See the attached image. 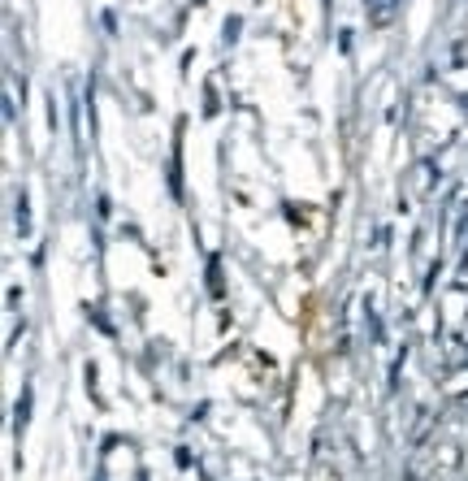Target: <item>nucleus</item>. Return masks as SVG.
I'll return each instance as SVG.
<instances>
[{
    "label": "nucleus",
    "instance_id": "f257e3e1",
    "mask_svg": "<svg viewBox=\"0 0 468 481\" xmlns=\"http://www.w3.org/2000/svg\"><path fill=\"white\" fill-rule=\"evenodd\" d=\"M390 14H395V0H378V5H373V22H378V26L390 22Z\"/></svg>",
    "mask_w": 468,
    "mask_h": 481
}]
</instances>
